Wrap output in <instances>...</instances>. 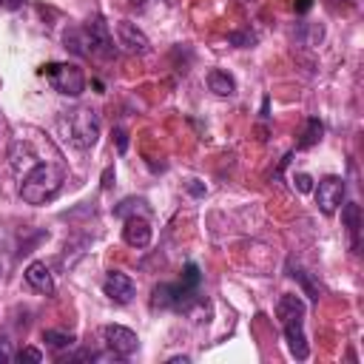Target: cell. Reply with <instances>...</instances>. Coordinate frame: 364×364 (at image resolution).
<instances>
[{
    "label": "cell",
    "mask_w": 364,
    "mask_h": 364,
    "mask_svg": "<svg viewBox=\"0 0 364 364\" xmlns=\"http://www.w3.org/2000/svg\"><path fill=\"white\" fill-rule=\"evenodd\" d=\"M293 185L301 191V193H307V191H313V179L307 176V173H296L293 176Z\"/></svg>",
    "instance_id": "cell-20"
},
{
    "label": "cell",
    "mask_w": 364,
    "mask_h": 364,
    "mask_svg": "<svg viewBox=\"0 0 364 364\" xmlns=\"http://www.w3.org/2000/svg\"><path fill=\"white\" fill-rule=\"evenodd\" d=\"M114 139H117V151L125 154L128 151V134H125V128H114Z\"/></svg>",
    "instance_id": "cell-21"
},
{
    "label": "cell",
    "mask_w": 364,
    "mask_h": 364,
    "mask_svg": "<svg viewBox=\"0 0 364 364\" xmlns=\"http://www.w3.org/2000/svg\"><path fill=\"white\" fill-rule=\"evenodd\" d=\"M208 88H210L216 97H233V94H236V80H233L228 71L213 68V71H208Z\"/></svg>",
    "instance_id": "cell-14"
},
{
    "label": "cell",
    "mask_w": 364,
    "mask_h": 364,
    "mask_svg": "<svg viewBox=\"0 0 364 364\" xmlns=\"http://www.w3.org/2000/svg\"><path fill=\"white\" fill-rule=\"evenodd\" d=\"M290 276H293V279H299V282H301V287H304V290H307V296H310V299H313V301H318V296H321V290H318V287H316V284H313V279H310V276H307V273H304V270H301V267H290Z\"/></svg>",
    "instance_id": "cell-17"
},
{
    "label": "cell",
    "mask_w": 364,
    "mask_h": 364,
    "mask_svg": "<svg viewBox=\"0 0 364 364\" xmlns=\"http://www.w3.org/2000/svg\"><path fill=\"white\" fill-rule=\"evenodd\" d=\"M114 31H117V43H119L128 54H148V51H151V43H148V37L136 28V23L119 20V23H114Z\"/></svg>",
    "instance_id": "cell-9"
},
{
    "label": "cell",
    "mask_w": 364,
    "mask_h": 364,
    "mask_svg": "<svg viewBox=\"0 0 364 364\" xmlns=\"http://www.w3.org/2000/svg\"><path fill=\"white\" fill-rule=\"evenodd\" d=\"M122 239H125V245H131V247H136V250H142V247H148L151 245V225H148V219L139 213H134V216H125V228H122Z\"/></svg>",
    "instance_id": "cell-11"
},
{
    "label": "cell",
    "mask_w": 364,
    "mask_h": 364,
    "mask_svg": "<svg viewBox=\"0 0 364 364\" xmlns=\"http://www.w3.org/2000/svg\"><path fill=\"white\" fill-rule=\"evenodd\" d=\"M0 128H3V117H0Z\"/></svg>",
    "instance_id": "cell-29"
},
{
    "label": "cell",
    "mask_w": 364,
    "mask_h": 364,
    "mask_svg": "<svg viewBox=\"0 0 364 364\" xmlns=\"http://www.w3.org/2000/svg\"><path fill=\"white\" fill-rule=\"evenodd\" d=\"M94 358H97V353H94V350H80V353L65 355L63 361H94Z\"/></svg>",
    "instance_id": "cell-22"
},
{
    "label": "cell",
    "mask_w": 364,
    "mask_h": 364,
    "mask_svg": "<svg viewBox=\"0 0 364 364\" xmlns=\"http://www.w3.org/2000/svg\"><path fill=\"white\" fill-rule=\"evenodd\" d=\"M134 210L145 213V199H125L119 208H114L117 216H134Z\"/></svg>",
    "instance_id": "cell-18"
},
{
    "label": "cell",
    "mask_w": 364,
    "mask_h": 364,
    "mask_svg": "<svg viewBox=\"0 0 364 364\" xmlns=\"http://www.w3.org/2000/svg\"><path fill=\"white\" fill-rule=\"evenodd\" d=\"M43 341H48L54 350H63V347H71L77 341L74 333H60V330H46L43 333Z\"/></svg>",
    "instance_id": "cell-16"
},
{
    "label": "cell",
    "mask_w": 364,
    "mask_h": 364,
    "mask_svg": "<svg viewBox=\"0 0 364 364\" xmlns=\"http://www.w3.org/2000/svg\"><path fill=\"white\" fill-rule=\"evenodd\" d=\"M114 185V168H105L102 171V191H108Z\"/></svg>",
    "instance_id": "cell-24"
},
{
    "label": "cell",
    "mask_w": 364,
    "mask_h": 364,
    "mask_svg": "<svg viewBox=\"0 0 364 364\" xmlns=\"http://www.w3.org/2000/svg\"><path fill=\"white\" fill-rule=\"evenodd\" d=\"M17 361H43V353L37 350V347H23L20 353H17Z\"/></svg>",
    "instance_id": "cell-19"
},
{
    "label": "cell",
    "mask_w": 364,
    "mask_h": 364,
    "mask_svg": "<svg viewBox=\"0 0 364 364\" xmlns=\"http://www.w3.org/2000/svg\"><path fill=\"white\" fill-rule=\"evenodd\" d=\"M23 6H26V0H0V9H6V11H17Z\"/></svg>",
    "instance_id": "cell-23"
},
{
    "label": "cell",
    "mask_w": 364,
    "mask_h": 364,
    "mask_svg": "<svg viewBox=\"0 0 364 364\" xmlns=\"http://www.w3.org/2000/svg\"><path fill=\"white\" fill-rule=\"evenodd\" d=\"M193 296H196V284H188L185 279L173 284L162 282L151 293V310H182L193 301Z\"/></svg>",
    "instance_id": "cell-6"
},
{
    "label": "cell",
    "mask_w": 364,
    "mask_h": 364,
    "mask_svg": "<svg viewBox=\"0 0 364 364\" xmlns=\"http://www.w3.org/2000/svg\"><path fill=\"white\" fill-rule=\"evenodd\" d=\"M188 191H191V193H196V196H202V193H205V188H202V185H193V182L188 185Z\"/></svg>",
    "instance_id": "cell-27"
},
{
    "label": "cell",
    "mask_w": 364,
    "mask_h": 364,
    "mask_svg": "<svg viewBox=\"0 0 364 364\" xmlns=\"http://www.w3.org/2000/svg\"><path fill=\"white\" fill-rule=\"evenodd\" d=\"M344 199V179L341 176H324L316 185V205L324 216H333L341 208Z\"/></svg>",
    "instance_id": "cell-8"
},
{
    "label": "cell",
    "mask_w": 364,
    "mask_h": 364,
    "mask_svg": "<svg viewBox=\"0 0 364 364\" xmlns=\"http://www.w3.org/2000/svg\"><path fill=\"white\" fill-rule=\"evenodd\" d=\"M321 134H324V125H321V119H318V117H307V122H304V131H301V136H299L296 148H299V151H304V148H313V145L321 139Z\"/></svg>",
    "instance_id": "cell-15"
},
{
    "label": "cell",
    "mask_w": 364,
    "mask_h": 364,
    "mask_svg": "<svg viewBox=\"0 0 364 364\" xmlns=\"http://www.w3.org/2000/svg\"><path fill=\"white\" fill-rule=\"evenodd\" d=\"M65 48H71L74 54H82V57H102V60H111L117 54L114 40L108 34V26L100 14L88 17L77 28H68L65 31Z\"/></svg>",
    "instance_id": "cell-2"
},
{
    "label": "cell",
    "mask_w": 364,
    "mask_h": 364,
    "mask_svg": "<svg viewBox=\"0 0 364 364\" xmlns=\"http://www.w3.org/2000/svg\"><path fill=\"white\" fill-rule=\"evenodd\" d=\"M43 77H48L51 88L63 97H80L85 91V74L74 63H46L40 68Z\"/></svg>",
    "instance_id": "cell-5"
},
{
    "label": "cell",
    "mask_w": 364,
    "mask_h": 364,
    "mask_svg": "<svg viewBox=\"0 0 364 364\" xmlns=\"http://www.w3.org/2000/svg\"><path fill=\"white\" fill-rule=\"evenodd\" d=\"M57 128L68 145H74L77 151H88V148H94V142L100 136V117L91 108L63 111L57 117Z\"/></svg>",
    "instance_id": "cell-4"
},
{
    "label": "cell",
    "mask_w": 364,
    "mask_h": 364,
    "mask_svg": "<svg viewBox=\"0 0 364 364\" xmlns=\"http://www.w3.org/2000/svg\"><path fill=\"white\" fill-rule=\"evenodd\" d=\"M23 276H26V284L31 290H37L43 296H51L54 293V276H51V270H48L46 262H31Z\"/></svg>",
    "instance_id": "cell-12"
},
{
    "label": "cell",
    "mask_w": 364,
    "mask_h": 364,
    "mask_svg": "<svg viewBox=\"0 0 364 364\" xmlns=\"http://www.w3.org/2000/svg\"><path fill=\"white\" fill-rule=\"evenodd\" d=\"M102 341H105V347H108L117 358H128V355H134L136 347H139L136 333L128 330V327H122V324H105V327H102Z\"/></svg>",
    "instance_id": "cell-7"
},
{
    "label": "cell",
    "mask_w": 364,
    "mask_h": 364,
    "mask_svg": "<svg viewBox=\"0 0 364 364\" xmlns=\"http://www.w3.org/2000/svg\"><path fill=\"white\" fill-rule=\"evenodd\" d=\"M17 182H20L23 202H28V205H46V202H51L60 193V188L65 182V165H63L60 154L54 159H37Z\"/></svg>",
    "instance_id": "cell-1"
},
{
    "label": "cell",
    "mask_w": 364,
    "mask_h": 364,
    "mask_svg": "<svg viewBox=\"0 0 364 364\" xmlns=\"http://www.w3.org/2000/svg\"><path fill=\"white\" fill-rule=\"evenodd\" d=\"M293 9H296V14H304V11H310V9H313V0H296V3H293Z\"/></svg>",
    "instance_id": "cell-25"
},
{
    "label": "cell",
    "mask_w": 364,
    "mask_h": 364,
    "mask_svg": "<svg viewBox=\"0 0 364 364\" xmlns=\"http://www.w3.org/2000/svg\"><path fill=\"white\" fill-rule=\"evenodd\" d=\"M102 293H105L114 304H128V301L134 299L136 287H134L131 276H125V273H119V270H108L105 279H102Z\"/></svg>",
    "instance_id": "cell-10"
},
{
    "label": "cell",
    "mask_w": 364,
    "mask_h": 364,
    "mask_svg": "<svg viewBox=\"0 0 364 364\" xmlns=\"http://www.w3.org/2000/svg\"><path fill=\"white\" fill-rule=\"evenodd\" d=\"M179 361L188 364V355H173V358H171V364H179Z\"/></svg>",
    "instance_id": "cell-28"
},
{
    "label": "cell",
    "mask_w": 364,
    "mask_h": 364,
    "mask_svg": "<svg viewBox=\"0 0 364 364\" xmlns=\"http://www.w3.org/2000/svg\"><path fill=\"white\" fill-rule=\"evenodd\" d=\"M11 361V350H9V341H0V364Z\"/></svg>",
    "instance_id": "cell-26"
},
{
    "label": "cell",
    "mask_w": 364,
    "mask_h": 364,
    "mask_svg": "<svg viewBox=\"0 0 364 364\" xmlns=\"http://www.w3.org/2000/svg\"><path fill=\"white\" fill-rule=\"evenodd\" d=\"M276 316L287 338V350L296 361H304L310 355L307 338H304V301L296 293H284L276 301Z\"/></svg>",
    "instance_id": "cell-3"
},
{
    "label": "cell",
    "mask_w": 364,
    "mask_h": 364,
    "mask_svg": "<svg viewBox=\"0 0 364 364\" xmlns=\"http://www.w3.org/2000/svg\"><path fill=\"white\" fill-rule=\"evenodd\" d=\"M341 225L347 228L350 233V242H353V250H358V233H361V208L355 202H347L341 208Z\"/></svg>",
    "instance_id": "cell-13"
}]
</instances>
